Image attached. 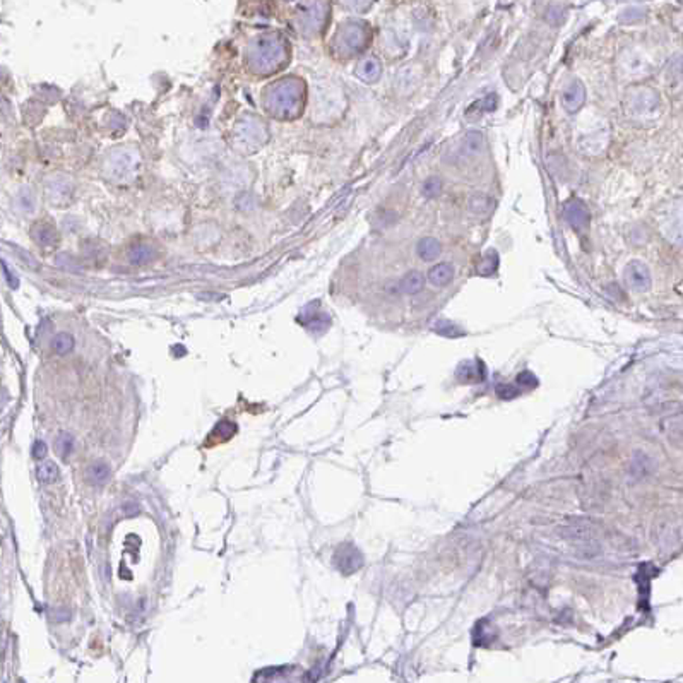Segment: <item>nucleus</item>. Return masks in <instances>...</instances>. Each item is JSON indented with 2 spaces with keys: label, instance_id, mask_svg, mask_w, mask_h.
I'll list each match as a JSON object with an SVG mask.
<instances>
[{
  "label": "nucleus",
  "instance_id": "7ed1b4c3",
  "mask_svg": "<svg viewBox=\"0 0 683 683\" xmlns=\"http://www.w3.org/2000/svg\"><path fill=\"white\" fill-rule=\"evenodd\" d=\"M625 283L634 291H639V293L647 291L651 288V283H653L649 268L640 261L629 262L625 268Z\"/></svg>",
  "mask_w": 683,
  "mask_h": 683
},
{
  "label": "nucleus",
  "instance_id": "a211bd4d",
  "mask_svg": "<svg viewBox=\"0 0 683 683\" xmlns=\"http://www.w3.org/2000/svg\"><path fill=\"white\" fill-rule=\"evenodd\" d=\"M36 476L43 483H51V481H55L58 478V467L55 466V463L40 464L36 470Z\"/></svg>",
  "mask_w": 683,
  "mask_h": 683
},
{
  "label": "nucleus",
  "instance_id": "9d476101",
  "mask_svg": "<svg viewBox=\"0 0 683 683\" xmlns=\"http://www.w3.org/2000/svg\"><path fill=\"white\" fill-rule=\"evenodd\" d=\"M454 277V268L449 264V262H440V264L433 266L428 273V279L430 283L435 284V286H445L447 283H450Z\"/></svg>",
  "mask_w": 683,
  "mask_h": 683
},
{
  "label": "nucleus",
  "instance_id": "423d86ee",
  "mask_svg": "<svg viewBox=\"0 0 683 683\" xmlns=\"http://www.w3.org/2000/svg\"><path fill=\"white\" fill-rule=\"evenodd\" d=\"M261 43H259V51L255 54L257 57V62L266 69H274L273 65H276V62H279L281 55H283V47H281L279 41H274L271 38H261Z\"/></svg>",
  "mask_w": 683,
  "mask_h": 683
},
{
  "label": "nucleus",
  "instance_id": "dca6fc26",
  "mask_svg": "<svg viewBox=\"0 0 683 683\" xmlns=\"http://www.w3.org/2000/svg\"><path fill=\"white\" fill-rule=\"evenodd\" d=\"M54 449L60 457H67L72 452V449H74V437L67 432L58 433L57 439H55Z\"/></svg>",
  "mask_w": 683,
  "mask_h": 683
},
{
  "label": "nucleus",
  "instance_id": "6ab92c4d",
  "mask_svg": "<svg viewBox=\"0 0 683 683\" xmlns=\"http://www.w3.org/2000/svg\"><path fill=\"white\" fill-rule=\"evenodd\" d=\"M74 348V338H72L71 334H58L57 338L54 339V349L57 353H60V355H65V353H69L71 349Z\"/></svg>",
  "mask_w": 683,
  "mask_h": 683
},
{
  "label": "nucleus",
  "instance_id": "39448f33",
  "mask_svg": "<svg viewBox=\"0 0 683 683\" xmlns=\"http://www.w3.org/2000/svg\"><path fill=\"white\" fill-rule=\"evenodd\" d=\"M565 220L570 224L574 230L577 231H584L589 224V211L586 207L584 202H581L579 199L570 200V202L565 206Z\"/></svg>",
  "mask_w": 683,
  "mask_h": 683
},
{
  "label": "nucleus",
  "instance_id": "0eeeda50",
  "mask_svg": "<svg viewBox=\"0 0 683 683\" xmlns=\"http://www.w3.org/2000/svg\"><path fill=\"white\" fill-rule=\"evenodd\" d=\"M586 102V89L581 81H572L567 86L564 93H562V105H564L565 112L575 113L581 110V106Z\"/></svg>",
  "mask_w": 683,
  "mask_h": 683
},
{
  "label": "nucleus",
  "instance_id": "20e7f679",
  "mask_svg": "<svg viewBox=\"0 0 683 683\" xmlns=\"http://www.w3.org/2000/svg\"><path fill=\"white\" fill-rule=\"evenodd\" d=\"M362 555L351 545H341L334 553V565L343 574H351L362 567Z\"/></svg>",
  "mask_w": 683,
  "mask_h": 683
},
{
  "label": "nucleus",
  "instance_id": "6e6552de",
  "mask_svg": "<svg viewBox=\"0 0 683 683\" xmlns=\"http://www.w3.org/2000/svg\"><path fill=\"white\" fill-rule=\"evenodd\" d=\"M380 72H382V69H380V62L377 60L375 57H367V58H363L362 62H360L358 67H356V71H355V74L358 76L362 81L375 82V81H379Z\"/></svg>",
  "mask_w": 683,
  "mask_h": 683
},
{
  "label": "nucleus",
  "instance_id": "f257e3e1",
  "mask_svg": "<svg viewBox=\"0 0 683 683\" xmlns=\"http://www.w3.org/2000/svg\"><path fill=\"white\" fill-rule=\"evenodd\" d=\"M273 110H279L281 115L290 117L298 113L301 105V84L297 81H284L276 86L271 96Z\"/></svg>",
  "mask_w": 683,
  "mask_h": 683
},
{
  "label": "nucleus",
  "instance_id": "4468645a",
  "mask_svg": "<svg viewBox=\"0 0 683 683\" xmlns=\"http://www.w3.org/2000/svg\"><path fill=\"white\" fill-rule=\"evenodd\" d=\"M425 277L419 271H410L401 279V290L406 294H416L423 290Z\"/></svg>",
  "mask_w": 683,
  "mask_h": 683
},
{
  "label": "nucleus",
  "instance_id": "412c9836",
  "mask_svg": "<svg viewBox=\"0 0 683 683\" xmlns=\"http://www.w3.org/2000/svg\"><path fill=\"white\" fill-rule=\"evenodd\" d=\"M45 454H47V443L38 440L33 447V456L36 457V459H41V457H45Z\"/></svg>",
  "mask_w": 683,
  "mask_h": 683
},
{
  "label": "nucleus",
  "instance_id": "2eb2a0df",
  "mask_svg": "<svg viewBox=\"0 0 683 683\" xmlns=\"http://www.w3.org/2000/svg\"><path fill=\"white\" fill-rule=\"evenodd\" d=\"M237 432V425L231 421H221L214 426L213 433H211L209 440L214 439V442H224V440L231 439Z\"/></svg>",
  "mask_w": 683,
  "mask_h": 683
},
{
  "label": "nucleus",
  "instance_id": "aec40b11",
  "mask_svg": "<svg viewBox=\"0 0 683 683\" xmlns=\"http://www.w3.org/2000/svg\"><path fill=\"white\" fill-rule=\"evenodd\" d=\"M440 189H442V182H440L439 176H430V178L423 183V196L432 199V197L439 196Z\"/></svg>",
  "mask_w": 683,
  "mask_h": 683
},
{
  "label": "nucleus",
  "instance_id": "f03ea898",
  "mask_svg": "<svg viewBox=\"0 0 683 683\" xmlns=\"http://www.w3.org/2000/svg\"><path fill=\"white\" fill-rule=\"evenodd\" d=\"M370 40V33L367 30L365 24L362 23H348L339 30L336 41L341 47V51L345 54H355V51L363 50Z\"/></svg>",
  "mask_w": 683,
  "mask_h": 683
},
{
  "label": "nucleus",
  "instance_id": "f8f14e48",
  "mask_svg": "<svg viewBox=\"0 0 683 683\" xmlns=\"http://www.w3.org/2000/svg\"><path fill=\"white\" fill-rule=\"evenodd\" d=\"M416 252H418V255L423 259V261H426V262L435 261V259L439 257V254H440L439 240L433 237L421 238L418 244V247H416Z\"/></svg>",
  "mask_w": 683,
  "mask_h": 683
},
{
  "label": "nucleus",
  "instance_id": "f3484780",
  "mask_svg": "<svg viewBox=\"0 0 683 683\" xmlns=\"http://www.w3.org/2000/svg\"><path fill=\"white\" fill-rule=\"evenodd\" d=\"M497 268H498L497 251H488L487 254H485L483 261H481L480 266H478V273H480L481 276H490V274H495Z\"/></svg>",
  "mask_w": 683,
  "mask_h": 683
},
{
  "label": "nucleus",
  "instance_id": "ddd939ff",
  "mask_svg": "<svg viewBox=\"0 0 683 683\" xmlns=\"http://www.w3.org/2000/svg\"><path fill=\"white\" fill-rule=\"evenodd\" d=\"M485 146V139L483 134L478 132V130H471L467 132L463 139V152L466 156H476L483 151Z\"/></svg>",
  "mask_w": 683,
  "mask_h": 683
},
{
  "label": "nucleus",
  "instance_id": "9b49d317",
  "mask_svg": "<svg viewBox=\"0 0 683 683\" xmlns=\"http://www.w3.org/2000/svg\"><path fill=\"white\" fill-rule=\"evenodd\" d=\"M495 207V200L487 194H474L470 199V211L478 214V216H485L490 214Z\"/></svg>",
  "mask_w": 683,
  "mask_h": 683
},
{
  "label": "nucleus",
  "instance_id": "1a4fd4ad",
  "mask_svg": "<svg viewBox=\"0 0 683 683\" xmlns=\"http://www.w3.org/2000/svg\"><path fill=\"white\" fill-rule=\"evenodd\" d=\"M110 474H112V470L105 461H95L93 464H89L88 471H86V480L93 487H103L110 480Z\"/></svg>",
  "mask_w": 683,
  "mask_h": 683
},
{
  "label": "nucleus",
  "instance_id": "4be33fe9",
  "mask_svg": "<svg viewBox=\"0 0 683 683\" xmlns=\"http://www.w3.org/2000/svg\"><path fill=\"white\" fill-rule=\"evenodd\" d=\"M518 380H519V384H526V386H529V387L536 386V379L529 372H524L522 375H519Z\"/></svg>",
  "mask_w": 683,
  "mask_h": 683
}]
</instances>
